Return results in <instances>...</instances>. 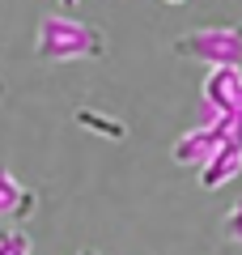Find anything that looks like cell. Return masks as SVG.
I'll return each instance as SVG.
<instances>
[{
  "label": "cell",
  "instance_id": "cell-1",
  "mask_svg": "<svg viewBox=\"0 0 242 255\" xmlns=\"http://www.w3.org/2000/svg\"><path fill=\"white\" fill-rule=\"evenodd\" d=\"M34 51H38V60H43V64L98 60V55H107V38H102V30L85 26V21H77V17L51 13V17H43V21H38Z\"/></svg>",
  "mask_w": 242,
  "mask_h": 255
},
{
  "label": "cell",
  "instance_id": "cell-2",
  "mask_svg": "<svg viewBox=\"0 0 242 255\" xmlns=\"http://www.w3.org/2000/svg\"><path fill=\"white\" fill-rule=\"evenodd\" d=\"M174 51L208 68H242V26H200L174 38Z\"/></svg>",
  "mask_w": 242,
  "mask_h": 255
},
{
  "label": "cell",
  "instance_id": "cell-3",
  "mask_svg": "<svg viewBox=\"0 0 242 255\" xmlns=\"http://www.w3.org/2000/svg\"><path fill=\"white\" fill-rule=\"evenodd\" d=\"M225 140H230V124H225V119H208V124H200V128H187V132L174 140V162L200 170Z\"/></svg>",
  "mask_w": 242,
  "mask_h": 255
},
{
  "label": "cell",
  "instance_id": "cell-4",
  "mask_svg": "<svg viewBox=\"0 0 242 255\" xmlns=\"http://www.w3.org/2000/svg\"><path fill=\"white\" fill-rule=\"evenodd\" d=\"M200 98H204L208 119H230L242 102V68H208Z\"/></svg>",
  "mask_w": 242,
  "mask_h": 255
},
{
  "label": "cell",
  "instance_id": "cell-5",
  "mask_svg": "<svg viewBox=\"0 0 242 255\" xmlns=\"http://www.w3.org/2000/svg\"><path fill=\"white\" fill-rule=\"evenodd\" d=\"M34 209H38V196L30 187H21L9 174V166L0 162V217L4 221H30Z\"/></svg>",
  "mask_w": 242,
  "mask_h": 255
},
{
  "label": "cell",
  "instance_id": "cell-6",
  "mask_svg": "<svg viewBox=\"0 0 242 255\" xmlns=\"http://www.w3.org/2000/svg\"><path fill=\"white\" fill-rule=\"evenodd\" d=\"M238 170H242V145L225 140V145L217 149L204 166H200V187H204V191H217V187H225Z\"/></svg>",
  "mask_w": 242,
  "mask_h": 255
},
{
  "label": "cell",
  "instance_id": "cell-7",
  "mask_svg": "<svg viewBox=\"0 0 242 255\" xmlns=\"http://www.w3.org/2000/svg\"><path fill=\"white\" fill-rule=\"evenodd\" d=\"M77 128H90L94 136H111V140H127V124L119 115H107V111H98V107H81L77 115Z\"/></svg>",
  "mask_w": 242,
  "mask_h": 255
},
{
  "label": "cell",
  "instance_id": "cell-8",
  "mask_svg": "<svg viewBox=\"0 0 242 255\" xmlns=\"http://www.w3.org/2000/svg\"><path fill=\"white\" fill-rule=\"evenodd\" d=\"M30 251H34V243H30V234L21 226L0 230V255H30Z\"/></svg>",
  "mask_w": 242,
  "mask_h": 255
},
{
  "label": "cell",
  "instance_id": "cell-9",
  "mask_svg": "<svg viewBox=\"0 0 242 255\" xmlns=\"http://www.w3.org/2000/svg\"><path fill=\"white\" fill-rule=\"evenodd\" d=\"M221 234L230 238V243H238V247H242V196L230 204V213L221 217Z\"/></svg>",
  "mask_w": 242,
  "mask_h": 255
},
{
  "label": "cell",
  "instance_id": "cell-10",
  "mask_svg": "<svg viewBox=\"0 0 242 255\" xmlns=\"http://www.w3.org/2000/svg\"><path fill=\"white\" fill-rule=\"evenodd\" d=\"M225 124H230V140H234V145H242V102H238V111H234Z\"/></svg>",
  "mask_w": 242,
  "mask_h": 255
},
{
  "label": "cell",
  "instance_id": "cell-11",
  "mask_svg": "<svg viewBox=\"0 0 242 255\" xmlns=\"http://www.w3.org/2000/svg\"><path fill=\"white\" fill-rule=\"evenodd\" d=\"M77 255H102V251H94V247H81V251Z\"/></svg>",
  "mask_w": 242,
  "mask_h": 255
},
{
  "label": "cell",
  "instance_id": "cell-12",
  "mask_svg": "<svg viewBox=\"0 0 242 255\" xmlns=\"http://www.w3.org/2000/svg\"><path fill=\"white\" fill-rule=\"evenodd\" d=\"M72 4H77V0H60V9H72Z\"/></svg>",
  "mask_w": 242,
  "mask_h": 255
},
{
  "label": "cell",
  "instance_id": "cell-13",
  "mask_svg": "<svg viewBox=\"0 0 242 255\" xmlns=\"http://www.w3.org/2000/svg\"><path fill=\"white\" fill-rule=\"evenodd\" d=\"M166 4H187V0H166Z\"/></svg>",
  "mask_w": 242,
  "mask_h": 255
},
{
  "label": "cell",
  "instance_id": "cell-14",
  "mask_svg": "<svg viewBox=\"0 0 242 255\" xmlns=\"http://www.w3.org/2000/svg\"><path fill=\"white\" fill-rule=\"evenodd\" d=\"M0 98H4V77H0Z\"/></svg>",
  "mask_w": 242,
  "mask_h": 255
}]
</instances>
